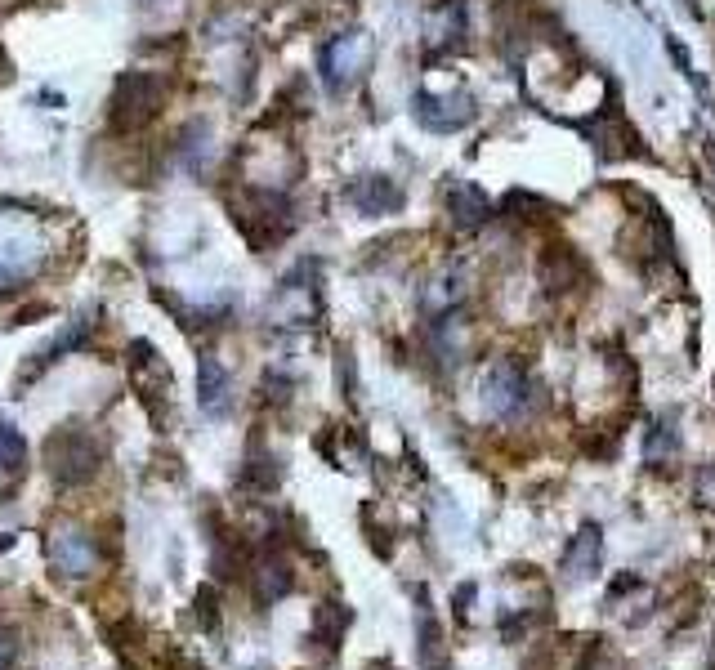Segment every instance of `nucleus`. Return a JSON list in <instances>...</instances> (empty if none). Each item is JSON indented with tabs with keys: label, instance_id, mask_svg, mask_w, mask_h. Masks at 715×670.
<instances>
[{
	"label": "nucleus",
	"instance_id": "39448f33",
	"mask_svg": "<svg viewBox=\"0 0 715 670\" xmlns=\"http://www.w3.org/2000/svg\"><path fill=\"white\" fill-rule=\"evenodd\" d=\"M599 550H604V536H599L595 523H586V528L577 532V541L568 545L564 572H568V577H595V572H599Z\"/></svg>",
	"mask_w": 715,
	"mask_h": 670
},
{
	"label": "nucleus",
	"instance_id": "20e7f679",
	"mask_svg": "<svg viewBox=\"0 0 715 670\" xmlns=\"http://www.w3.org/2000/svg\"><path fill=\"white\" fill-rule=\"evenodd\" d=\"M349 201H354L362 215H389V210L403 206V193H398L389 179L371 175V179H362V184L349 188Z\"/></svg>",
	"mask_w": 715,
	"mask_h": 670
},
{
	"label": "nucleus",
	"instance_id": "423d86ee",
	"mask_svg": "<svg viewBox=\"0 0 715 670\" xmlns=\"http://www.w3.org/2000/svg\"><path fill=\"white\" fill-rule=\"evenodd\" d=\"M447 210H452L456 228H483L488 224V201H483L479 188H452Z\"/></svg>",
	"mask_w": 715,
	"mask_h": 670
},
{
	"label": "nucleus",
	"instance_id": "9d476101",
	"mask_svg": "<svg viewBox=\"0 0 715 670\" xmlns=\"http://www.w3.org/2000/svg\"><path fill=\"white\" fill-rule=\"evenodd\" d=\"M675 443H680V438H675L671 420H662V425H657V429H648V461H657V456H662V452H671Z\"/></svg>",
	"mask_w": 715,
	"mask_h": 670
},
{
	"label": "nucleus",
	"instance_id": "9b49d317",
	"mask_svg": "<svg viewBox=\"0 0 715 670\" xmlns=\"http://www.w3.org/2000/svg\"><path fill=\"white\" fill-rule=\"evenodd\" d=\"M0 461H9V469L23 465V438H18L5 420H0Z\"/></svg>",
	"mask_w": 715,
	"mask_h": 670
},
{
	"label": "nucleus",
	"instance_id": "7ed1b4c3",
	"mask_svg": "<svg viewBox=\"0 0 715 670\" xmlns=\"http://www.w3.org/2000/svg\"><path fill=\"white\" fill-rule=\"evenodd\" d=\"M581 277V260L572 255V246H541V282L550 286V291H568V286H577Z\"/></svg>",
	"mask_w": 715,
	"mask_h": 670
},
{
	"label": "nucleus",
	"instance_id": "6e6552de",
	"mask_svg": "<svg viewBox=\"0 0 715 670\" xmlns=\"http://www.w3.org/2000/svg\"><path fill=\"white\" fill-rule=\"evenodd\" d=\"M224 389H228V380H224V371L215 367V358H202V402L211 411L224 402Z\"/></svg>",
	"mask_w": 715,
	"mask_h": 670
},
{
	"label": "nucleus",
	"instance_id": "f257e3e1",
	"mask_svg": "<svg viewBox=\"0 0 715 670\" xmlns=\"http://www.w3.org/2000/svg\"><path fill=\"white\" fill-rule=\"evenodd\" d=\"M94 465H99V447H94V438L81 434V429L68 425L63 434H54L50 443H45V469H50L63 487L90 478Z\"/></svg>",
	"mask_w": 715,
	"mask_h": 670
},
{
	"label": "nucleus",
	"instance_id": "0eeeda50",
	"mask_svg": "<svg viewBox=\"0 0 715 670\" xmlns=\"http://www.w3.org/2000/svg\"><path fill=\"white\" fill-rule=\"evenodd\" d=\"M255 586H260V599L264 603H273V599H282L286 590L295 586V577H291V568H286L278 554H269V559L260 563V572H255Z\"/></svg>",
	"mask_w": 715,
	"mask_h": 670
},
{
	"label": "nucleus",
	"instance_id": "f03ea898",
	"mask_svg": "<svg viewBox=\"0 0 715 670\" xmlns=\"http://www.w3.org/2000/svg\"><path fill=\"white\" fill-rule=\"evenodd\" d=\"M488 402L497 407V416H519V411L532 402V385L523 380L519 367L501 362V367L488 376Z\"/></svg>",
	"mask_w": 715,
	"mask_h": 670
},
{
	"label": "nucleus",
	"instance_id": "1a4fd4ad",
	"mask_svg": "<svg viewBox=\"0 0 715 670\" xmlns=\"http://www.w3.org/2000/svg\"><path fill=\"white\" fill-rule=\"evenodd\" d=\"M505 210H523L519 219H532V224H537V219H550V215H555V206H550V201L528 197V193H510V197H505Z\"/></svg>",
	"mask_w": 715,
	"mask_h": 670
}]
</instances>
